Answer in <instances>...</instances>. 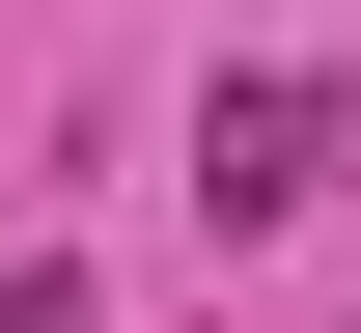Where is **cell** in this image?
Listing matches in <instances>:
<instances>
[{"label":"cell","instance_id":"cell-1","mask_svg":"<svg viewBox=\"0 0 361 333\" xmlns=\"http://www.w3.org/2000/svg\"><path fill=\"white\" fill-rule=\"evenodd\" d=\"M334 167H361V84H223L195 111V222H306Z\"/></svg>","mask_w":361,"mask_h":333},{"label":"cell","instance_id":"cell-2","mask_svg":"<svg viewBox=\"0 0 361 333\" xmlns=\"http://www.w3.org/2000/svg\"><path fill=\"white\" fill-rule=\"evenodd\" d=\"M0 333H111V306H84V250H0Z\"/></svg>","mask_w":361,"mask_h":333}]
</instances>
